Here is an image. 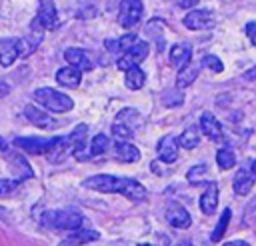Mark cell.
I'll return each instance as SVG.
<instances>
[{
  "label": "cell",
  "instance_id": "obj_1",
  "mask_svg": "<svg viewBox=\"0 0 256 246\" xmlns=\"http://www.w3.org/2000/svg\"><path fill=\"white\" fill-rule=\"evenodd\" d=\"M84 188L96 190V192H110V194H122L132 202H144L146 200V188L134 180V178H118L112 174H96L82 182Z\"/></svg>",
  "mask_w": 256,
  "mask_h": 246
},
{
  "label": "cell",
  "instance_id": "obj_2",
  "mask_svg": "<svg viewBox=\"0 0 256 246\" xmlns=\"http://www.w3.org/2000/svg\"><path fill=\"white\" fill-rule=\"evenodd\" d=\"M40 224L48 230H80L82 214L76 210H46L40 216Z\"/></svg>",
  "mask_w": 256,
  "mask_h": 246
},
{
  "label": "cell",
  "instance_id": "obj_3",
  "mask_svg": "<svg viewBox=\"0 0 256 246\" xmlns=\"http://www.w3.org/2000/svg\"><path fill=\"white\" fill-rule=\"evenodd\" d=\"M32 98L46 110L50 112H56V114H62V112H68L72 110L74 102L70 96H66L64 92H58L54 88H36L32 92Z\"/></svg>",
  "mask_w": 256,
  "mask_h": 246
},
{
  "label": "cell",
  "instance_id": "obj_4",
  "mask_svg": "<svg viewBox=\"0 0 256 246\" xmlns=\"http://www.w3.org/2000/svg\"><path fill=\"white\" fill-rule=\"evenodd\" d=\"M144 14V4L142 0H120V12H118V22L124 28H132L142 20Z\"/></svg>",
  "mask_w": 256,
  "mask_h": 246
},
{
  "label": "cell",
  "instance_id": "obj_5",
  "mask_svg": "<svg viewBox=\"0 0 256 246\" xmlns=\"http://www.w3.org/2000/svg\"><path fill=\"white\" fill-rule=\"evenodd\" d=\"M148 52H150V44L148 42H144V40H138L126 54H122L120 58H118V68L120 70H130V68H136V66H140L144 60H146V56H148Z\"/></svg>",
  "mask_w": 256,
  "mask_h": 246
},
{
  "label": "cell",
  "instance_id": "obj_6",
  "mask_svg": "<svg viewBox=\"0 0 256 246\" xmlns=\"http://www.w3.org/2000/svg\"><path fill=\"white\" fill-rule=\"evenodd\" d=\"M42 24L38 22V18H34L30 22V28H28V34L18 38V50H20V56H30L32 52H36V48L40 46L42 42Z\"/></svg>",
  "mask_w": 256,
  "mask_h": 246
},
{
  "label": "cell",
  "instance_id": "obj_7",
  "mask_svg": "<svg viewBox=\"0 0 256 246\" xmlns=\"http://www.w3.org/2000/svg\"><path fill=\"white\" fill-rule=\"evenodd\" d=\"M216 22V16L210 8H200V10H190L184 16V26L188 30H210Z\"/></svg>",
  "mask_w": 256,
  "mask_h": 246
},
{
  "label": "cell",
  "instance_id": "obj_8",
  "mask_svg": "<svg viewBox=\"0 0 256 246\" xmlns=\"http://www.w3.org/2000/svg\"><path fill=\"white\" fill-rule=\"evenodd\" d=\"M164 218H166V222H168L170 226L180 228V230H184V228H188V226L192 224V218H190L188 210H186L182 204H178V202H170V204L166 206Z\"/></svg>",
  "mask_w": 256,
  "mask_h": 246
},
{
  "label": "cell",
  "instance_id": "obj_9",
  "mask_svg": "<svg viewBox=\"0 0 256 246\" xmlns=\"http://www.w3.org/2000/svg\"><path fill=\"white\" fill-rule=\"evenodd\" d=\"M70 154V144H68V138L64 136H56V138H50L48 142V148H46V160L52 162V164H60L62 160H66V156Z\"/></svg>",
  "mask_w": 256,
  "mask_h": 246
},
{
  "label": "cell",
  "instance_id": "obj_10",
  "mask_svg": "<svg viewBox=\"0 0 256 246\" xmlns=\"http://www.w3.org/2000/svg\"><path fill=\"white\" fill-rule=\"evenodd\" d=\"M178 148H180L178 138H174V136H164V138H160V140H158V146H156L158 160L164 162V164L176 162V158H178Z\"/></svg>",
  "mask_w": 256,
  "mask_h": 246
},
{
  "label": "cell",
  "instance_id": "obj_11",
  "mask_svg": "<svg viewBox=\"0 0 256 246\" xmlns=\"http://www.w3.org/2000/svg\"><path fill=\"white\" fill-rule=\"evenodd\" d=\"M64 58H66L68 66H72V68H76L80 72L94 68V62H92L90 54L86 50H82V48H66L64 50Z\"/></svg>",
  "mask_w": 256,
  "mask_h": 246
},
{
  "label": "cell",
  "instance_id": "obj_12",
  "mask_svg": "<svg viewBox=\"0 0 256 246\" xmlns=\"http://www.w3.org/2000/svg\"><path fill=\"white\" fill-rule=\"evenodd\" d=\"M198 126H200V132H202L206 138H210L212 142H222V140H224L222 124H220V122H218L210 112H204V114L200 116Z\"/></svg>",
  "mask_w": 256,
  "mask_h": 246
},
{
  "label": "cell",
  "instance_id": "obj_13",
  "mask_svg": "<svg viewBox=\"0 0 256 246\" xmlns=\"http://www.w3.org/2000/svg\"><path fill=\"white\" fill-rule=\"evenodd\" d=\"M170 66L176 68V70H182L184 66L190 64V58H192V46L188 42H176L172 48H170Z\"/></svg>",
  "mask_w": 256,
  "mask_h": 246
},
{
  "label": "cell",
  "instance_id": "obj_14",
  "mask_svg": "<svg viewBox=\"0 0 256 246\" xmlns=\"http://www.w3.org/2000/svg\"><path fill=\"white\" fill-rule=\"evenodd\" d=\"M68 144H70V152L76 156V158H84V150H86V144H88V126L86 124H78L72 134L68 136Z\"/></svg>",
  "mask_w": 256,
  "mask_h": 246
},
{
  "label": "cell",
  "instance_id": "obj_15",
  "mask_svg": "<svg viewBox=\"0 0 256 246\" xmlns=\"http://www.w3.org/2000/svg\"><path fill=\"white\" fill-rule=\"evenodd\" d=\"M36 18H38V22L42 24V28L54 30V28H56V22H58V12H56L54 0H40Z\"/></svg>",
  "mask_w": 256,
  "mask_h": 246
},
{
  "label": "cell",
  "instance_id": "obj_16",
  "mask_svg": "<svg viewBox=\"0 0 256 246\" xmlns=\"http://www.w3.org/2000/svg\"><path fill=\"white\" fill-rule=\"evenodd\" d=\"M24 116L28 118V122H32L34 126H38V128H42V130H52V128H56V124H58L50 114L42 112L38 106H32V104L24 108Z\"/></svg>",
  "mask_w": 256,
  "mask_h": 246
},
{
  "label": "cell",
  "instance_id": "obj_17",
  "mask_svg": "<svg viewBox=\"0 0 256 246\" xmlns=\"http://www.w3.org/2000/svg\"><path fill=\"white\" fill-rule=\"evenodd\" d=\"M254 178H256V174H254L252 170H248L246 166L240 168V170L234 174V182H232L234 192H236L238 196H246V194L252 190V186H254Z\"/></svg>",
  "mask_w": 256,
  "mask_h": 246
},
{
  "label": "cell",
  "instance_id": "obj_18",
  "mask_svg": "<svg viewBox=\"0 0 256 246\" xmlns=\"http://www.w3.org/2000/svg\"><path fill=\"white\" fill-rule=\"evenodd\" d=\"M48 142L50 140H44V138H14V146L24 150L26 154H46V148H48Z\"/></svg>",
  "mask_w": 256,
  "mask_h": 246
},
{
  "label": "cell",
  "instance_id": "obj_19",
  "mask_svg": "<svg viewBox=\"0 0 256 246\" xmlns=\"http://www.w3.org/2000/svg\"><path fill=\"white\" fill-rule=\"evenodd\" d=\"M18 56H20L18 38H4V40H0V64L4 68L12 66Z\"/></svg>",
  "mask_w": 256,
  "mask_h": 246
},
{
  "label": "cell",
  "instance_id": "obj_20",
  "mask_svg": "<svg viewBox=\"0 0 256 246\" xmlns=\"http://www.w3.org/2000/svg\"><path fill=\"white\" fill-rule=\"evenodd\" d=\"M216 206H218V186L216 184H208L206 190L200 194V210L210 216L216 212Z\"/></svg>",
  "mask_w": 256,
  "mask_h": 246
},
{
  "label": "cell",
  "instance_id": "obj_21",
  "mask_svg": "<svg viewBox=\"0 0 256 246\" xmlns=\"http://www.w3.org/2000/svg\"><path fill=\"white\" fill-rule=\"evenodd\" d=\"M56 82L60 84V86H64V88H76V86H80V78H82V74H80V70H76V68H72V66H64V68H60L58 72H56Z\"/></svg>",
  "mask_w": 256,
  "mask_h": 246
},
{
  "label": "cell",
  "instance_id": "obj_22",
  "mask_svg": "<svg viewBox=\"0 0 256 246\" xmlns=\"http://www.w3.org/2000/svg\"><path fill=\"white\" fill-rule=\"evenodd\" d=\"M138 40H136V34H126V36H122V38H118V40H106L104 42V46H106V50L108 52H112V54H126L134 44H136Z\"/></svg>",
  "mask_w": 256,
  "mask_h": 246
},
{
  "label": "cell",
  "instance_id": "obj_23",
  "mask_svg": "<svg viewBox=\"0 0 256 246\" xmlns=\"http://www.w3.org/2000/svg\"><path fill=\"white\" fill-rule=\"evenodd\" d=\"M98 238H100V234L96 230H74L66 240L60 242V246H82V244L94 242Z\"/></svg>",
  "mask_w": 256,
  "mask_h": 246
},
{
  "label": "cell",
  "instance_id": "obj_24",
  "mask_svg": "<svg viewBox=\"0 0 256 246\" xmlns=\"http://www.w3.org/2000/svg\"><path fill=\"white\" fill-rule=\"evenodd\" d=\"M114 154H116V160L126 162V164H132V162L140 160V150L130 142H118L116 148H114Z\"/></svg>",
  "mask_w": 256,
  "mask_h": 246
},
{
  "label": "cell",
  "instance_id": "obj_25",
  "mask_svg": "<svg viewBox=\"0 0 256 246\" xmlns=\"http://www.w3.org/2000/svg\"><path fill=\"white\" fill-rule=\"evenodd\" d=\"M140 122H142V116H140V112L138 110H134V108H124V110H120L118 112V116H116V124H120V126H124V128H128V130H136V128H140Z\"/></svg>",
  "mask_w": 256,
  "mask_h": 246
},
{
  "label": "cell",
  "instance_id": "obj_26",
  "mask_svg": "<svg viewBox=\"0 0 256 246\" xmlns=\"http://www.w3.org/2000/svg\"><path fill=\"white\" fill-rule=\"evenodd\" d=\"M200 68H202V64H188V66H184L182 70H178V74H176V88L182 90V88L190 86V84L196 80Z\"/></svg>",
  "mask_w": 256,
  "mask_h": 246
},
{
  "label": "cell",
  "instance_id": "obj_27",
  "mask_svg": "<svg viewBox=\"0 0 256 246\" xmlns=\"http://www.w3.org/2000/svg\"><path fill=\"white\" fill-rule=\"evenodd\" d=\"M124 82H126V86H128L130 90H140V88L144 86V82H146V74L140 70V66L130 68V70H126V74H124Z\"/></svg>",
  "mask_w": 256,
  "mask_h": 246
},
{
  "label": "cell",
  "instance_id": "obj_28",
  "mask_svg": "<svg viewBox=\"0 0 256 246\" xmlns=\"http://www.w3.org/2000/svg\"><path fill=\"white\" fill-rule=\"evenodd\" d=\"M178 144H180L184 150L196 148V146L200 144V132H198V128H188V130H184V132L178 136Z\"/></svg>",
  "mask_w": 256,
  "mask_h": 246
},
{
  "label": "cell",
  "instance_id": "obj_29",
  "mask_svg": "<svg viewBox=\"0 0 256 246\" xmlns=\"http://www.w3.org/2000/svg\"><path fill=\"white\" fill-rule=\"evenodd\" d=\"M230 216H232V210H230V208H224V212H222V216H220V220H218L216 228H214V230H212V234H210V240H212V242L222 240V236H224V232H226V228H228Z\"/></svg>",
  "mask_w": 256,
  "mask_h": 246
},
{
  "label": "cell",
  "instance_id": "obj_30",
  "mask_svg": "<svg viewBox=\"0 0 256 246\" xmlns=\"http://www.w3.org/2000/svg\"><path fill=\"white\" fill-rule=\"evenodd\" d=\"M216 164L220 170H230L234 164H236V156L230 148H220L216 152Z\"/></svg>",
  "mask_w": 256,
  "mask_h": 246
},
{
  "label": "cell",
  "instance_id": "obj_31",
  "mask_svg": "<svg viewBox=\"0 0 256 246\" xmlns=\"http://www.w3.org/2000/svg\"><path fill=\"white\" fill-rule=\"evenodd\" d=\"M110 148V138L106 136V134H96L94 138H92V144H90V154L92 156H98V154H102V152H106Z\"/></svg>",
  "mask_w": 256,
  "mask_h": 246
},
{
  "label": "cell",
  "instance_id": "obj_32",
  "mask_svg": "<svg viewBox=\"0 0 256 246\" xmlns=\"http://www.w3.org/2000/svg\"><path fill=\"white\" fill-rule=\"evenodd\" d=\"M12 168H14V172L18 174V182H22L24 178H30V176H32V170H30L28 162H26L22 156H14V158H12Z\"/></svg>",
  "mask_w": 256,
  "mask_h": 246
},
{
  "label": "cell",
  "instance_id": "obj_33",
  "mask_svg": "<svg viewBox=\"0 0 256 246\" xmlns=\"http://www.w3.org/2000/svg\"><path fill=\"white\" fill-rule=\"evenodd\" d=\"M200 64H202V68H208V70H212V72H222V70H224L222 60H220L218 56H212V54L204 56Z\"/></svg>",
  "mask_w": 256,
  "mask_h": 246
},
{
  "label": "cell",
  "instance_id": "obj_34",
  "mask_svg": "<svg viewBox=\"0 0 256 246\" xmlns=\"http://www.w3.org/2000/svg\"><path fill=\"white\" fill-rule=\"evenodd\" d=\"M204 176H206V164H196L188 170V182L190 184H198Z\"/></svg>",
  "mask_w": 256,
  "mask_h": 246
},
{
  "label": "cell",
  "instance_id": "obj_35",
  "mask_svg": "<svg viewBox=\"0 0 256 246\" xmlns=\"http://www.w3.org/2000/svg\"><path fill=\"white\" fill-rule=\"evenodd\" d=\"M182 100H184V96L180 94V90H168V92L162 94V102L168 104L170 108H172V106H178Z\"/></svg>",
  "mask_w": 256,
  "mask_h": 246
},
{
  "label": "cell",
  "instance_id": "obj_36",
  "mask_svg": "<svg viewBox=\"0 0 256 246\" xmlns=\"http://www.w3.org/2000/svg\"><path fill=\"white\" fill-rule=\"evenodd\" d=\"M132 130H128V128H124V126H120V124H112V136L118 140V142H126L128 138H132Z\"/></svg>",
  "mask_w": 256,
  "mask_h": 246
},
{
  "label": "cell",
  "instance_id": "obj_37",
  "mask_svg": "<svg viewBox=\"0 0 256 246\" xmlns=\"http://www.w3.org/2000/svg\"><path fill=\"white\" fill-rule=\"evenodd\" d=\"M18 180H8V178H4V180H0V198H4V196H8V194H12L16 188H18Z\"/></svg>",
  "mask_w": 256,
  "mask_h": 246
},
{
  "label": "cell",
  "instance_id": "obj_38",
  "mask_svg": "<svg viewBox=\"0 0 256 246\" xmlns=\"http://www.w3.org/2000/svg\"><path fill=\"white\" fill-rule=\"evenodd\" d=\"M244 30H246V34H248L250 42H252V44L256 46V22H254V20H252V22H246Z\"/></svg>",
  "mask_w": 256,
  "mask_h": 246
},
{
  "label": "cell",
  "instance_id": "obj_39",
  "mask_svg": "<svg viewBox=\"0 0 256 246\" xmlns=\"http://www.w3.org/2000/svg\"><path fill=\"white\" fill-rule=\"evenodd\" d=\"M198 2H200V0H174V4H176L178 8H184V10H188V8H194Z\"/></svg>",
  "mask_w": 256,
  "mask_h": 246
},
{
  "label": "cell",
  "instance_id": "obj_40",
  "mask_svg": "<svg viewBox=\"0 0 256 246\" xmlns=\"http://www.w3.org/2000/svg\"><path fill=\"white\" fill-rule=\"evenodd\" d=\"M222 246H250L246 240H230V242H226V244H222Z\"/></svg>",
  "mask_w": 256,
  "mask_h": 246
},
{
  "label": "cell",
  "instance_id": "obj_41",
  "mask_svg": "<svg viewBox=\"0 0 256 246\" xmlns=\"http://www.w3.org/2000/svg\"><path fill=\"white\" fill-rule=\"evenodd\" d=\"M8 92H10V86H8L6 82H2V80H0V98H4Z\"/></svg>",
  "mask_w": 256,
  "mask_h": 246
},
{
  "label": "cell",
  "instance_id": "obj_42",
  "mask_svg": "<svg viewBox=\"0 0 256 246\" xmlns=\"http://www.w3.org/2000/svg\"><path fill=\"white\" fill-rule=\"evenodd\" d=\"M244 78H246V80H254V78H256V68H252V70H248V72L244 74Z\"/></svg>",
  "mask_w": 256,
  "mask_h": 246
},
{
  "label": "cell",
  "instance_id": "obj_43",
  "mask_svg": "<svg viewBox=\"0 0 256 246\" xmlns=\"http://www.w3.org/2000/svg\"><path fill=\"white\" fill-rule=\"evenodd\" d=\"M176 246H192V242H190V240H182V242H178Z\"/></svg>",
  "mask_w": 256,
  "mask_h": 246
},
{
  "label": "cell",
  "instance_id": "obj_44",
  "mask_svg": "<svg viewBox=\"0 0 256 246\" xmlns=\"http://www.w3.org/2000/svg\"><path fill=\"white\" fill-rule=\"evenodd\" d=\"M250 170H252V172H254V174H256V160H254V162H252V164H250Z\"/></svg>",
  "mask_w": 256,
  "mask_h": 246
},
{
  "label": "cell",
  "instance_id": "obj_45",
  "mask_svg": "<svg viewBox=\"0 0 256 246\" xmlns=\"http://www.w3.org/2000/svg\"><path fill=\"white\" fill-rule=\"evenodd\" d=\"M4 146H6V144H4V140L0 138V150H4Z\"/></svg>",
  "mask_w": 256,
  "mask_h": 246
},
{
  "label": "cell",
  "instance_id": "obj_46",
  "mask_svg": "<svg viewBox=\"0 0 256 246\" xmlns=\"http://www.w3.org/2000/svg\"><path fill=\"white\" fill-rule=\"evenodd\" d=\"M136 246H152V244H136Z\"/></svg>",
  "mask_w": 256,
  "mask_h": 246
}]
</instances>
